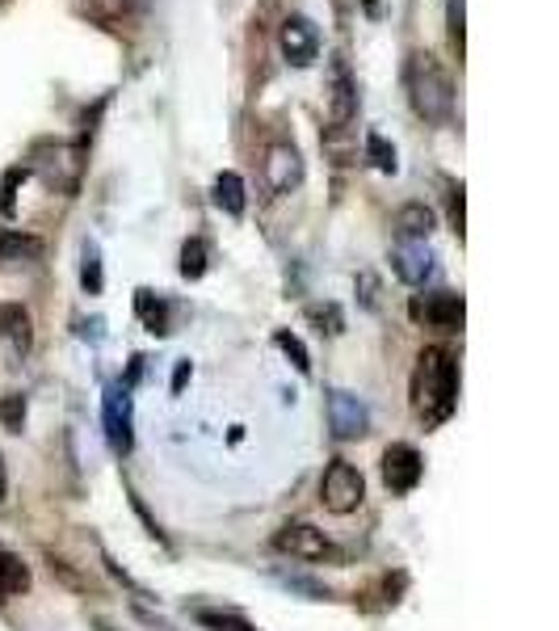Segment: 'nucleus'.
Listing matches in <instances>:
<instances>
[{"label":"nucleus","instance_id":"obj_1","mask_svg":"<svg viewBox=\"0 0 559 631\" xmlns=\"http://www.w3.org/2000/svg\"><path fill=\"white\" fill-rule=\"evenodd\" d=\"M454 409H458V362L451 350L429 346L412 371V412L421 417L426 430H438L442 421H451Z\"/></svg>","mask_w":559,"mask_h":631},{"label":"nucleus","instance_id":"obj_2","mask_svg":"<svg viewBox=\"0 0 559 631\" xmlns=\"http://www.w3.org/2000/svg\"><path fill=\"white\" fill-rule=\"evenodd\" d=\"M404 89L417 118H426L429 127H442L454 118V81L451 72L429 56V51H412L404 63Z\"/></svg>","mask_w":559,"mask_h":631},{"label":"nucleus","instance_id":"obj_3","mask_svg":"<svg viewBox=\"0 0 559 631\" xmlns=\"http://www.w3.org/2000/svg\"><path fill=\"white\" fill-rule=\"evenodd\" d=\"M30 173H38L47 186L63 194L80 190V177H84V139L77 143H55V139H43L30 148Z\"/></svg>","mask_w":559,"mask_h":631},{"label":"nucleus","instance_id":"obj_4","mask_svg":"<svg viewBox=\"0 0 559 631\" xmlns=\"http://www.w3.org/2000/svg\"><path fill=\"white\" fill-rule=\"evenodd\" d=\"M362 496H366V480H362V471L346 459H333L328 471H324V480H319V501H324V510L328 514H353L358 505H362Z\"/></svg>","mask_w":559,"mask_h":631},{"label":"nucleus","instance_id":"obj_5","mask_svg":"<svg viewBox=\"0 0 559 631\" xmlns=\"http://www.w3.org/2000/svg\"><path fill=\"white\" fill-rule=\"evenodd\" d=\"M273 551L282 556H294V560H307V564H319V560H337V548L333 539L312 526V522H282L273 530Z\"/></svg>","mask_w":559,"mask_h":631},{"label":"nucleus","instance_id":"obj_6","mask_svg":"<svg viewBox=\"0 0 559 631\" xmlns=\"http://www.w3.org/2000/svg\"><path fill=\"white\" fill-rule=\"evenodd\" d=\"M102 425H106L109 451L114 455H131L135 412H131V392L123 384H106V392H102Z\"/></svg>","mask_w":559,"mask_h":631},{"label":"nucleus","instance_id":"obj_7","mask_svg":"<svg viewBox=\"0 0 559 631\" xmlns=\"http://www.w3.org/2000/svg\"><path fill=\"white\" fill-rule=\"evenodd\" d=\"M324 93H328V122H333V127H349L353 114H358V81H353V72H349L346 56L328 59Z\"/></svg>","mask_w":559,"mask_h":631},{"label":"nucleus","instance_id":"obj_8","mask_svg":"<svg viewBox=\"0 0 559 631\" xmlns=\"http://www.w3.org/2000/svg\"><path fill=\"white\" fill-rule=\"evenodd\" d=\"M278 47H282V59L291 68H312L319 59V26L307 13H291L278 26Z\"/></svg>","mask_w":559,"mask_h":631},{"label":"nucleus","instance_id":"obj_9","mask_svg":"<svg viewBox=\"0 0 559 631\" xmlns=\"http://www.w3.org/2000/svg\"><path fill=\"white\" fill-rule=\"evenodd\" d=\"M421 476H426V459H421L417 446H408V442H392V446L383 451V484H387L396 496L412 493V489L421 484Z\"/></svg>","mask_w":559,"mask_h":631},{"label":"nucleus","instance_id":"obj_10","mask_svg":"<svg viewBox=\"0 0 559 631\" xmlns=\"http://www.w3.org/2000/svg\"><path fill=\"white\" fill-rule=\"evenodd\" d=\"M261 173H266L269 194L299 190V186H303V156H299V148H294V143H287V139L269 143L266 156H261Z\"/></svg>","mask_w":559,"mask_h":631},{"label":"nucleus","instance_id":"obj_11","mask_svg":"<svg viewBox=\"0 0 559 631\" xmlns=\"http://www.w3.org/2000/svg\"><path fill=\"white\" fill-rule=\"evenodd\" d=\"M328 425H333V434L341 442L362 439V434L371 430V409H366V400L353 396V392H346V387H333V392H328Z\"/></svg>","mask_w":559,"mask_h":631},{"label":"nucleus","instance_id":"obj_12","mask_svg":"<svg viewBox=\"0 0 559 631\" xmlns=\"http://www.w3.org/2000/svg\"><path fill=\"white\" fill-rule=\"evenodd\" d=\"M463 312H467V303H463V295H454V291H433L426 300H412V320H421V325L442 332L463 329Z\"/></svg>","mask_w":559,"mask_h":631},{"label":"nucleus","instance_id":"obj_13","mask_svg":"<svg viewBox=\"0 0 559 631\" xmlns=\"http://www.w3.org/2000/svg\"><path fill=\"white\" fill-rule=\"evenodd\" d=\"M392 270H396V278L404 287H426V278L433 274V248H429V241H396Z\"/></svg>","mask_w":559,"mask_h":631},{"label":"nucleus","instance_id":"obj_14","mask_svg":"<svg viewBox=\"0 0 559 631\" xmlns=\"http://www.w3.org/2000/svg\"><path fill=\"white\" fill-rule=\"evenodd\" d=\"M0 341L9 346V354L22 358L34 346V320L22 303H0Z\"/></svg>","mask_w":559,"mask_h":631},{"label":"nucleus","instance_id":"obj_15","mask_svg":"<svg viewBox=\"0 0 559 631\" xmlns=\"http://www.w3.org/2000/svg\"><path fill=\"white\" fill-rule=\"evenodd\" d=\"M34 261H43V241L18 227H0V270H22Z\"/></svg>","mask_w":559,"mask_h":631},{"label":"nucleus","instance_id":"obj_16","mask_svg":"<svg viewBox=\"0 0 559 631\" xmlns=\"http://www.w3.org/2000/svg\"><path fill=\"white\" fill-rule=\"evenodd\" d=\"M135 316H139L143 329L156 332V337L173 332V303L164 300L160 291H152V287H139V291H135Z\"/></svg>","mask_w":559,"mask_h":631},{"label":"nucleus","instance_id":"obj_17","mask_svg":"<svg viewBox=\"0 0 559 631\" xmlns=\"http://www.w3.org/2000/svg\"><path fill=\"white\" fill-rule=\"evenodd\" d=\"M392 223H396L399 241H429V236H433V227H438V215L429 211L426 202H404Z\"/></svg>","mask_w":559,"mask_h":631},{"label":"nucleus","instance_id":"obj_18","mask_svg":"<svg viewBox=\"0 0 559 631\" xmlns=\"http://www.w3.org/2000/svg\"><path fill=\"white\" fill-rule=\"evenodd\" d=\"M211 202L223 211V215H232V220H240L244 215V207H248V194H244V177L240 173H219L211 186Z\"/></svg>","mask_w":559,"mask_h":631},{"label":"nucleus","instance_id":"obj_19","mask_svg":"<svg viewBox=\"0 0 559 631\" xmlns=\"http://www.w3.org/2000/svg\"><path fill=\"white\" fill-rule=\"evenodd\" d=\"M30 589V564L18 551L0 548V603H13Z\"/></svg>","mask_w":559,"mask_h":631},{"label":"nucleus","instance_id":"obj_20","mask_svg":"<svg viewBox=\"0 0 559 631\" xmlns=\"http://www.w3.org/2000/svg\"><path fill=\"white\" fill-rule=\"evenodd\" d=\"M80 287H84V295H102V287H106L97 241H84V245H80Z\"/></svg>","mask_w":559,"mask_h":631},{"label":"nucleus","instance_id":"obj_21","mask_svg":"<svg viewBox=\"0 0 559 631\" xmlns=\"http://www.w3.org/2000/svg\"><path fill=\"white\" fill-rule=\"evenodd\" d=\"M207 266H211V245L202 241V236H189L186 245H182V278L186 282H198V278L207 274Z\"/></svg>","mask_w":559,"mask_h":631},{"label":"nucleus","instance_id":"obj_22","mask_svg":"<svg viewBox=\"0 0 559 631\" xmlns=\"http://www.w3.org/2000/svg\"><path fill=\"white\" fill-rule=\"evenodd\" d=\"M303 320L316 325L319 332H328V337H341V332H346V312H341L337 303H307V307H303Z\"/></svg>","mask_w":559,"mask_h":631},{"label":"nucleus","instance_id":"obj_23","mask_svg":"<svg viewBox=\"0 0 559 631\" xmlns=\"http://www.w3.org/2000/svg\"><path fill=\"white\" fill-rule=\"evenodd\" d=\"M194 619H198L207 631H257L240 610H211V606H198Z\"/></svg>","mask_w":559,"mask_h":631},{"label":"nucleus","instance_id":"obj_24","mask_svg":"<svg viewBox=\"0 0 559 631\" xmlns=\"http://www.w3.org/2000/svg\"><path fill=\"white\" fill-rule=\"evenodd\" d=\"M362 161H371V168H379V173H396L399 168L396 148L379 136V131H371V136L362 139Z\"/></svg>","mask_w":559,"mask_h":631},{"label":"nucleus","instance_id":"obj_25","mask_svg":"<svg viewBox=\"0 0 559 631\" xmlns=\"http://www.w3.org/2000/svg\"><path fill=\"white\" fill-rule=\"evenodd\" d=\"M273 346H278L282 354L291 358V366L299 371V375H312V354H307V346H303V341H299V337H294L291 329H278V332H273Z\"/></svg>","mask_w":559,"mask_h":631},{"label":"nucleus","instance_id":"obj_26","mask_svg":"<svg viewBox=\"0 0 559 631\" xmlns=\"http://www.w3.org/2000/svg\"><path fill=\"white\" fill-rule=\"evenodd\" d=\"M0 425L13 430V434H22V425H26V396L22 392L0 396Z\"/></svg>","mask_w":559,"mask_h":631},{"label":"nucleus","instance_id":"obj_27","mask_svg":"<svg viewBox=\"0 0 559 631\" xmlns=\"http://www.w3.org/2000/svg\"><path fill=\"white\" fill-rule=\"evenodd\" d=\"M446 215H451V227L463 241V182H446Z\"/></svg>","mask_w":559,"mask_h":631},{"label":"nucleus","instance_id":"obj_28","mask_svg":"<svg viewBox=\"0 0 559 631\" xmlns=\"http://www.w3.org/2000/svg\"><path fill=\"white\" fill-rule=\"evenodd\" d=\"M446 26H451V43L463 56V38H467V26H463V0H446Z\"/></svg>","mask_w":559,"mask_h":631},{"label":"nucleus","instance_id":"obj_29","mask_svg":"<svg viewBox=\"0 0 559 631\" xmlns=\"http://www.w3.org/2000/svg\"><path fill=\"white\" fill-rule=\"evenodd\" d=\"M353 287H358V300H362V307H366V312H379V278H374V274H358V282H353Z\"/></svg>","mask_w":559,"mask_h":631},{"label":"nucleus","instance_id":"obj_30","mask_svg":"<svg viewBox=\"0 0 559 631\" xmlns=\"http://www.w3.org/2000/svg\"><path fill=\"white\" fill-rule=\"evenodd\" d=\"M282 585H287V589H294V594H307V598H316V603H324V598H328V589H324V585H316V581H307V576H282Z\"/></svg>","mask_w":559,"mask_h":631},{"label":"nucleus","instance_id":"obj_31","mask_svg":"<svg viewBox=\"0 0 559 631\" xmlns=\"http://www.w3.org/2000/svg\"><path fill=\"white\" fill-rule=\"evenodd\" d=\"M186 379H189V362H182V366H177V375H173V392H182Z\"/></svg>","mask_w":559,"mask_h":631},{"label":"nucleus","instance_id":"obj_32","mask_svg":"<svg viewBox=\"0 0 559 631\" xmlns=\"http://www.w3.org/2000/svg\"><path fill=\"white\" fill-rule=\"evenodd\" d=\"M4 493H9V471H4V459H0V501H4Z\"/></svg>","mask_w":559,"mask_h":631}]
</instances>
